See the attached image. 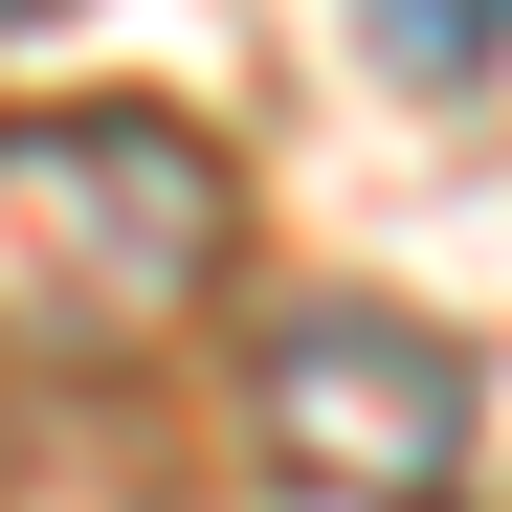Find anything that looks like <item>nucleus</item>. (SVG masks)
I'll return each mask as SVG.
<instances>
[{
  "label": "nucleus",
  "instance_id": "obj_1",
  "mask_svg": "<svg viewBox=\"0 0 512 512\" xmlns=\"http://www.w3.org/2000/svg\"><path fill=\"white\" fill-rule=\"evenodd\" d=\"M245 268V179L179 112H0V379H134Z\"/></svg>",
  "mask_w": 512,
  "mask_h": 512
},
{
  "label": "nucleus",
  "instance_id": "obj_2",
  "mask_svg": "<svg viewBox=\"0 0 512 512\" xmlns=\"http://www.w3.org/2000/svg\"><path fill=\"white\" fill-rule=\"evenodd\" d=\"M245 401H268L290 490H334V512H468V468H490V379H468V334L401 312V290H312V312H268Z\"/></svg>",
  "mask_w": 512,
  "mask_h": 512
},
{
  "label": "nucleus",
  "instance_id": "obj_3",
  "mask_svg": "<svg viewBox=\"0 0 512 512\" xmlns=\"http://www.w3.org/2000/svg\"><path fill=\"white\" fill-rule=\"evenodd\" d=\"M0 23H45V0H0Z\"/></svg>",
  "mask_w": 512,
  "mask_h": 512
}]
</instances>
